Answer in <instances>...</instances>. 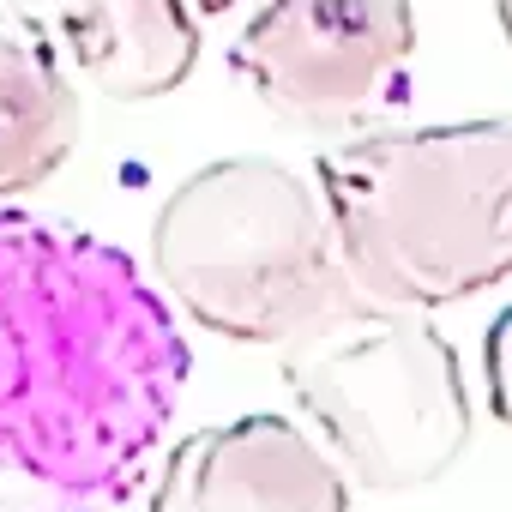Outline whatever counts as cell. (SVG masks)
I'll return each instance as SVG.
<instances>
[{
    "label": "cell",
    "mask_w": 512,
    "mask_h": 512,
    "mask_svg": "<svg viewBox=\"0 0 512 512\" xmlns=\"http://www.w3.org/2000/svg\"><path fill=\"white\" fill-rule=\"evenodd\" d=\"M193 7H199V13H229L235 0H193Z\"/></svg>",
    "instance_id": "obj_11"
},
{
    "label": "cell",
    "mask_w": 512,
    "mask_h": 512,
    "mask_svg": "<svg viewBox=\"0 0 512 512\" xmlns=\"http://www.w3.org/2000/svg\"><path fill=\"white\" fill-rule=\"evenodd\" d=\"M79 73L37 19H0V199L43 187L85 133Z\"/></svg>",
    "instance_id": "obj_8"
},
{
    "label": "cell",
    "mask_w": 512,
    "mask_h": 512,
    "mask_svg": "<svg viewBox=\"0 0 512 512\" xmlns=\"http://www.w3.org/2000/svg\"><path fill=\"white\" fill-rule=\"evenodd\" d=\"M151 272L199 332L272 350L356 296L320 181L278 157L193 169L151 217Z\"/></svg>",
    "instance_id": "obj_3"
},
{
    "label": "cell",
    "mask_w": 512,
    "mask_h": 512,
    "mask_svg": "<svg viewBox=\"0 0 512 512\" xmlns=\"http://www.w3.org/2000/svg\"><path fill=\"white\" fill-rule=\"evenodd\" d=\"M151 512H350V470L290 416H235L163 458Z\"/></svg>",
    "instance_id": "obj_6"
},
{
    "label": "cell",
    "mask_w": 512,
    "mask_h": 512,
    "mask_svg": "<svg viewBox=\"0 0 512 512\" xmlns=\"http://www.w3.org/2000/svg\"><path fill=\"white\" fill-rule=\"evenodd\" d=\"M494 13H500V31H506V43H512V0H494Z\"/></svg>",
    "instance_id": "obj_10"
},
{
    "label": "cell",
    "mask_w": 512,
    "mask_h": 512,
    "mask_svg": "<svg viewBox=\"0 0 512 512\" xmlns=\"http://www.w3.org/2000/svg\"><path fill=\"white\" fill-rule=\"evenodd\" d=\"M416 55L410 0H266L235 37V73L278 121L350 133L374 121Z\"/></svg>",
    "instance_id": "obj_5"
},
{
    "label": "cell",
    "mask_w": 512,
    "mask_h": 512,
    "mask_svg": "<svg viewBox=\"0 0 512 512\" xmlns=\"http://www.w3.org/2000/svg\"><path fill=\"white\" fill-rule=\"evenodd\" d=\"M49 31L67 67L115 103L169 97L199 61L193 0H13Z\"/></svg>",
    "instance_id": "obj_7"
},
{
    "label": "cell",
    "mask_w": 512,
    "mask_h": 512,
    "mask_svg": "<svg viewBox=\"0 0 512 512\" xmlns=\"http://www.w3.org/2000/svg\"><path fill=\"white\" fill-rule=\"evenodd\" d=\"M314 181L356 296L446 308L512 278V109L446 127H380L320 151Z\"/></svg>",
    "instance_id": "obj_2"
},
{
    "label": "cell",
    "mask_w": 512,
    "mask_h": 512,
    "mask_svg": "<svg viewBox=\"0 0 512 512\" xmlns=\"http://www.w3.org/2000/svg\"><path fill=\"white\" fill-rule=\"evenodd\" d=\"M302 422L368 494H416L470 446V386L452 338L416 308L350 296L278 350Z\"/></svg>",
    "instance_id": "obj_4"
},
{
    "label": "cell",
    "mask_w": 512,
    "mask_h": 512,
    "mask_svg": "<svg viewBox=\"0 0 512 512\" xmlns=\"http://www.w3.org/2000/svg\"><path fill=\"white\" fill-rule=\"evenodd\" d=\"M181 386L187 338L121 247L0 211V512H121Z\"/></svg>",
    "instance_id": "obj_1"
},
{
    "label": "cell",
    "mask_w": 512,
    "mask_h": 512,
    "mask_svg": "<svg viewBox=\"0 0 512 512\" xmlns=\"http://www.w3.org/2000/svg\"><path fill=\"white\" fill-rule=\"evenodd\" d=\"M482 380H488V410H494V422H506L512 428V308L488 326V338H482Z\"/></svg>",
    "instance_id": "obj_9"
}]
</instances>
